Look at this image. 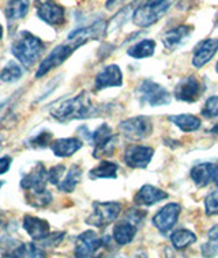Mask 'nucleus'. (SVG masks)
Returning <instances> with one entry per match:
<instances>
[{
    "instance_id": "nucleus-1",
    "label": "nucleus",
    "mask_w": 218,
    "mask_h": 258,
    "mask_svg": "<svg viewBox=\"0 0 218 258\" xmlns=\"http://www.w3.org/2000/svg\"><path fill=\"white\" fill-rule=\"evenodd\" d=\"M51 116L60 122L83 120L101 114V106L94 102L88 91H80L75 97L55 102L49 109Z\"/></svg>"
},
{
    "instance_id": "nucleus-2",
    "label": "nucleus",
    "mask_w": 218,
    "mask_h": 258,
    "mask_svg": "<svg viewBox=\"0 0 218 258\" xmlns=\"http://www.w3.org/2000/svg\"><path fill=\"white\" fill-rule=\"evenodd\" d=\"M42 50H44L42 41L30 31L18 33L11 45L13 54L25 67H31L33 64H36Z\"/></svg>"
},
{
    "instance_id": "nucleus-3",
    "label": "nucleus",
    "mask_w": 218,
    "mask_h": 258,
    "mask_svg": "<svg viewBox=\"0 0 218 258\" xmlns=\"http://www.w3.org/2000/svg\"><path fill=\"white\" fill-rule=\"evenodd\" d=\"M173 0H146L133 14V22L138 27H150L156 25L168 13Z\"/></svg>"
},
{
    "instance_id": "nucleus-4",
    "label": "nucleus",
    "mask_w": 218,
    "mask_h": 258,
    "mask_svg": "<svg viewBox=\"0 0 218 258\" xmlns=\"http://www.w3.org/2000/svg\"><path fill=\"white\" fill-rule=\"evenodd\" d=\"M137 97L142 105L152 107L165 106L169 105L172 101L169 91L152 79H145L141 82V85L137 89Z\"/></svg>"
},
{
    "instance_id": "nucleus-5",
    "label": "nucleus",
    "mask_w": 218,
    "mask_h": 258,
    "mask_svg": "<svg viewBox=\"0 0 218 258\" xmlns=\"http://www.w3.org/2000/svg\"><path fill=\"white\" fill-rule=\"evenodd\" d=\"M121 212V204L117 201H107L101 203L97 201L93 204V214L86 219V224L96 228H103L109 226Z\"/></svg>"
},
{
    "instance_id": "nucleus-6",
    "label": "nucleus",
    "mask_w": 218,
    "mask_h": 258,
    "mask_svg": "<svg viewBox=\"0 0 218 258\" xmlns=\"http://www.w3.org/2000/svg\"><path fill=\"white\" fill-rule=\"evenodd\" d=\"M121 135L133 142H138L149 138L153 134V122L146 116H137L121 121L119 124Z\"/></svg>"
},
{
    "instance_id": "nucleus-7",
    "label": "nucleus",
    "mask_w": 218,
    "mask_h": 258,
    "mask_svg": "<svg viewBox=\"0 0 218 258\" xmlns=\"http://www.w3.org/2000/svg\"><path fill=\"white\" fill-rule=\"evenodd\" d=\"M78 48H79V46H78L75 42H72V41H70V44L58 45V46H56V48H55V49L52 50L40 64V67H38V70H37L36 72L37 79H40V78H42L44 75H47L51 70H54V68L59 67V66H62L67 58L70 57V56H72V53H74Z\"/></svg>"
},
{
    "instance_id": "nucleus-8",
    "label": "nucleus",
    "mask_w": 218,
    "mask_h": 258,
    "mask_svg": "<svg viewBox=\"0 0 218 258\" xmlns=\"http://www.w3.org/2000/svg\"><path fill=\"white\" fill-rule=\"evenodd\" d=\"M182 214V207L178 203H169L164 205L162 208L157 212L152 219L153 226L161 232V234H168L178 223L179 216Z\"/></svg>"
},
{
    "instance_id": "nucleus-9",
    "label": "nucleus",
    "mask_w": 218,
    "mask_h": 258,
    "mask_svg": "<svg viewBox=\"0 0 218 258\" xmlns=\"http://www.w3.org/2000/svg\"><path fill=\"white\" fill-rule=\"evenodd\" d=\"M203 93V87L199 79L194 75L183 78L175 87V98L180 102L194 103L196 102Z\"/></svg>"
},
{
    "instance_id": "nucleus-10",
    "label": "nucleus",
    "mask_w": 218,
    "mask_h": 258,
    "mask_svg": "<svg viewBox=\"0 0 218 258\" xmlns=\"http://www.w3.org/2000/svg\"><path fill=\"white\" fill-rule=\"evenodd\" d=\"M104 246V239L93 231L88 230L78 235L75 240V247H74V255L78 258L93 257L98 250Z\"/></svg>"
},
{
    "instance_id": "nucleus-11",
    "label": "nucleus",
    "mask_w": 218,
    "mask_h": 258,
    "mask_svg": "<svg viewBox=\"0 0 218 258\" xmlns=\"http://www.w3.org/2000/svg\"><path fill=\"white\" fill-rule=\"evenodd\" d=\"M154 156V150L147 146L134 144L127 147L124 152L125 165L131 169H146Z\"/></svg>"
},
{
    "instance_id": "nucleus-12",
    "label": "nucleus",
    "mask_w": 218,
    "mask_h": 258,
    "mask_svg": "<svg viewBox=\"0 0 218 258\" xmlns=\"http://www.w3.org/2000/svg\"><path fill=\"white\" fill-rule=\"evenodd\" d=\"M190 177L198 187H206L210 183L218 186V165L213 162L195 165L190 171Z\"/></svg>"
},
{
    "instance_id": "nucleus-13",
    "label": "nucleus",
    "mask_w": 218,
    "mask_h": 258,
    "mask_svg": "<svg viewBox=\"0 0 218 258\" xmlns=\"http://www.w3.org/2000/svg\"><path fill=\"white\" fill-rule=\"evenodd\" d=\"M37 17L51 26H59L64 22V9L55 0L37 2Z\"/></svg>"
},
{
    "instance_id": "nucleus-14",
    "label": "nucleus",
    "mask_w": 218,
    "mask_h": 258,
    "mask_svg": "<svg viewBox=\"0 0 218 258\" xmlns=\"http://www.w3.org/2000/svg\"><path fill=\"white\" fill-rule=\"evenodd\" d=\"M218 52V38H206V40L200 41L199 44L196 45V48L194 49V54H192V66L196 70L203 68L213 60L215 53Z\"/></svg>"
},
{
    "instance_id": "nucleus-15",
    "label": "nucleus",
    "mask_w": 218,
    "mask_h": 258,
    "mask_svg": "<svg viewBox=\"0 0 218 258\" xmlns=\"http://www.w3.org/2000/svg\"><path fill=\"white\" fill-rule=\"evenodd\" d=\"M123 86V74L119 66L111 64L98 72L94 79L96 90H105L109 87H121Z\"/></svg>"
},
{
    "instance_id": "nucleus-16",
    "label": "nucleus",
    "mask_w": 218,
    "mask_h": 258,
    "mask_svg": "<svg viewBox=\"0 0 218 258\" xmlns=\"http://www.w3.org/2000/svg\"><path fill=\"white\" fill-rule=\"evenodd\" d=\"M107 33V23L103 21H98V22L89 25V26L83 27V29H78V30L72 31L71 34L68 36V41L75 42L78 46L88 44L92 40H98L101 38Z\"/></svg>"
},
{
    "instance_id": "nucleus-17",
    "label": "nucleus",
    "mask_w": 218,
    "mask_h": 258,
    "mask_svg": "<svg viewBox=\"0 0 218 258\" xmlns=\"http://www.w3.org/2000/svg\"><path fill=\"white\" fill-rule=\"evenodd\" d=\"M194 26L190 25H179V26L170 29V30L165 31L164 36L161 37V41L166 49L175 50L183 46L186 44L192 34Z\"/></svg>"
},
{
    "instance_id": "nucleus-18",
    "label": "nucleus",
    "mask_w": 218,
    "mask_h": 258,
    "mask_svg": "<svg viewBox=\"0 0 218 258\" xmlns=\"http://www.w3.org/2000/svg\"><path fill=\"white\" fill-rule=\"evenodd\" d=\"M47 170L42 163H37L27 174H25L21 179V187L27 191H40L47 189Z\"/></svg>"
},
{
    "instance_id": "nucleus-19",
    "label": "nucleus",
    "mask_w": 218,
    "mask_h": 258,
    "mask_svg": "<svg viewBox=\"0 0 218 258\" xmlns=\"http://www.w3.org/2000/svg\"><path fill=\"white\" fill-rule=\"evenodd\" d=\"M168 197H169V195L165 190L146 183L137 191V195L134 197V203L138 207H152L160 201L166 200Z\"/></svg>"
},
{
    "instance_id": "nucleus-20",
    "label": "nucleus",
    "mask_w": 218,
    "mask_h": 258,
    "mask_svg": "<svg viewBox=\"0 0 218 258\" xmlns=\"http://www.w3.org/2000/svg\"><path fill=\"white\" fill-rule=\"evenodd\" d=\"M23 230L27 232L33 240L44 239L45 236L51 232V224L45 219L36 218V216H29L26 215L22 222Z\"/></svg>"
},
{
    "instance_id": "nucleus-21",
    "label": "nucleus",
    "mask_w": 218,
    "mask_h": 258,
    "mask_svg": "<svg viewBox=\"0 0 218 258\" xmlns=\"http://www.w3.org/2000/svg\"><path fill=\"white\" fill-rule=\"evenodd\" d=\"M138 232V226L125 218L117 222L113 227V239L119 246L128 245L134 240Z\"/></svg>"
},
{
    "instance_id": "nucleus-22",
    "label": "nucleus",
    "mask_w": 218,
    "mask_h": 258,
    "mask_svg": "<svg viewBox=\"0 0 218 258\" xmlns=\"http://www.w3.org/2000/svg\"><path fill=\"white\" fill-rule=\"evenodd\" d=\"M83 147V143L76 138L58 139L51 144V150L58 158H68Z\"/></svg>"
},
{
    "instance_id": "nucleus-23",
    "label": "nucleus",
    "mask_w": 218,
    "mask_h": 258,
    "mask_svg": "<svg viewBox=\"0 0 218 258\" xmlns=\"http://www.w3.org/2000/svg\"><path fill=\"white\" fill-rule=\"evenodd\" d=\"M168 120L178 126L182 132L186 134H191V132H196L198 129L202 126V121L199 117L194 116V114H175V116H169Z\"/></svg>"
},
{
    "instance_id": "nucleus-24",
    "label": "nucleus",
    "mask_w": 218,
    "mask_h": 258,
    "mask_svg": "<svg viewBox=\"0 0 218 258\" xmlns=\"http://www.w3.org/2000/svg\"><path fill=\"white\" fill-rule=\"evenodd\" d=\"M29 7H30L29 0H9L5 10L6 18L9 21H18L25 18L29 13Z\"/></svg>"
},
{
    "instance_id": "nucleus-25",
    "label": "nucleus",
    "mask_w": 218,
    "mask_h": 258,
    "mask_svg": "<svg viewBox=\"0 0 218 258\" xmlns=\"http://www.w3.org/2000/svg\"><path fill=\"white\" fill-rule=\"evenodd\" d=\"M196 239L198 238H196L195 232H192L191 230H187V228H179L170 234V242L176 250L187 249L188 246L195 243Z\"/></svg>"
},
{
    "instance_id": "nucleus-26",
    "label": "nucleus",
    "mask_w": 218,
    "mask_h": 258,
    "mask_svg": "<svg viewBox=\"0 0 218 258\" xmlns=\"http://www.w3.org/2000/svg\"><path fill=\"white\" fill-rule=\"evenodd\" d=\"M156 52V42L153 40H142L137 44L131 45L127 50V54L133 58L152 57Z\"/></svg>"
},
{
    "instance_id": "nucleus-27",
    "label": "nucleus",
    "mask_w": 218,
    "mask_h": 258,
    "mask_svg": "<svg viewBox=\"0 0 218 258\" xmlns=\"http://www.w3.org/2000/svg\"><path fill=\"white\" fill-rule=\"evenodd\" d=\"M47 254L40 246H37L36 243H22L19 245L18 247H15L14 250H11V253H6L3 254V257H19V258H25V257H30V258H40L45 257Z\"/></svg>"
},
{
    "instance_id": "nucleus-28",
    "label": "nucleus",
    "mask_w": 218,
    "mask_h": 258,
    "mask_svg": "<svg viewBox=\"0 0 218 258\" xmlns=\"http://www.w3.org/2000/svg\"><path fill=\"white\" fill-rule=\"evenodd\" d=\"M82 178V169L78 165H72L63 181L58 183V189L63 193H72Z\"/></svg>"
},
{
    "instance_id": "nucleus-29",
    "label": "nucleus",
    "mask_w": 218,
    "mask_h": 258,
    "mask_svg": "<svg viewBox=\"0 0 218 258\" xmlns=\"http://www.w3.org/2000/svg\"><path fill=\"white\" fill-rule=\"evenodd\" d=\"M117 171H119V166L109 162V160H104L101 162L97 167H94L89 171V178L98 179V178H116L117 177Z\"/></svg>"
},
{
    "instance_id": "nucleus-30",
    "label": "nucleus",
    "mask_w": 218,
    "mask_h": 258,
    "mask_svg": "<svg viewBox=\"0 0 218 258\" xmlns=\"http://www.w3.org/2000/svg\"><path fill=\"white\" fill-rule=\"evenodd\" d=\"M203 257H217L218 255V224L207 231V242L200 246Z\"/></svg>"
},
{
    "instance_id": "nucleus-31",
    "label": "nucleus",
    "mask_w": 218,
    "mask_h": 258,
    "mask_svg": "<svg viewBox=\"0 0 218 258\" xmlns=\"http://www.w3.org/2000/svg\"><path fill=\"white\" fill-rule=\"evenodd\" d=\"M26 203L33 208H45L52 203V193L47 189L40 191H29L26 195Z\"/></svg>"
},
{
    "instance_id": "nucleus-32",
    "label": "nucleus",
    "mask_w": 218,
    "mask_h": 258,
    "mask_svg": "<svg viewBox=\"0 0 218 258\" xmlns=\"http://www.w3.org/2000/svg\"><path fill=\"white\" fill-rule=\"evenodd\" d=\"M134 7H135V3H131V5H128L116 14L115 17L107 23V33H112V31L117 30L119 27L123 26L125 21L129 18V15H133L134 11H135Z\"/></svg>"
},
{
    "instance_id": "nucleus-33",
    "label": "nucleus",
    "mask_w": 218,
    "mask_h": 258,
    "mask_svg": "<svg viewBox=\"0 0 218 258\" xmlns=\"http://www.w3.org/2000/svg\"><path fill=\"white\" fill-rule=\"evenodd\" d=\"M21 76H22V68L15 61H9L6 64V67L0 71V80L5 83H14L21 79Z\"/></svg>"
},
{
    "instance_id": "nucleus-34",
    "label": "nucleus",
    "mask_w": 218,
    "mask_h": 258,
    "mask_svg": "<svg viewBox=\"0 0 218 258\" xmlns=\"http://www.w3.org/2000/svg\"><path fill=\"white\" fill-rule=\"evenodd\" d=\"M112 135H113L112 134V128L107 122H104L94 132H92V135H90V142L94 146V148L100 147L101 144H104L108 139L111 138Z\"/></svg>"
},
{
    "instance_id": "nucleus-35",
    "label": "nucleus",
    "mask_w": 218,
    "mask_h": 258,
    "mask_svg": "<svg viewBox=\"0 0 218 258\" xmlns=\"http://www.w3.org/2000/svg\"><path fill=\"white\" fill-rule=\"evenodd\" d=\"M116 146H117V136H116V135H112L111 138L108 139L104 144H101L100 147L94 148L93 156L96 159H100V158H104V156L113 155V152H115L116 150Z\"/></svg>"
},
{
    "instance_id": "nucleus-36",
    "label": "nucleus",
    "mask_w": 218,
    "mask_h": 258,
    "mask_svg": "<svg viewBox=\"0 0 218 258\" xmlns=\"http://www.w3.org/2000/svg\"><path fill=\"white\" fill-rule=\"evenodd\" d=\"M52 138H54L52 132H49V131H42V132L37 134L36 136H33V138L29 140V147L31 148L48 147L49 144H51V142H52Z\"/></svg>"
},
{
    "instance_id": "nucleus-37",
    "label": "nucleus",
    "mask_w": 218,
    "mask_h": 258,
    "mask_svg": "<svg viewBox=\"0 0 218 258\" xmlns=\"http://www.w3.org/2000/svg\"><path fill=\"white\" fill-rule=\"evenodd\" d=\"M205 212L207 216L218 215V189H214L205 199Z\"/></svg>"
},
{
    "instance_id": "nucleus-38",
    "label": "nucleus",
    "mask_w": 218,
    "mask_h": 258,
    "mask_svg": "<svg viewBox=\"0 0 218 258\" xmlns=\"http://www.w3.org/2000/svg\"><path fill=\"white\" fill-rule=\"evenodd\" d=\"M202 116L206 117V118H215L218 117V97L217 95H213L210 98L206 99L205 106L202 109Z\"/></svg>"
},
{
    "instance_id": "nucleus-39",
    "label": "nucleus",
    "mask_w": 218,
    "mask_h": 258,
    "mask_svg": "<svg viewBox=\"0 0 218 258\" xmlns=\"http://www.w3.org/2000/svg\"><path fill=\"white\" fill-rule=\"evenodd\" d=\"M64 173H66V166L64 165L52 166V167L47 171L48 182H51L52 185H58V183L62 181L63 177H64Z\"/></svg>"
},
{
    "instance_id": "nucleus-40",
    "label": "nucleus",
    "mask_w": 218,
    "mask_h": 258,
    "mask_svg": "<svg viewBox=\"0 0 218 258\" xmlns=\"http://www.w3.org/2000/svg\"><path fill=\"white\" fill-rule=\"evenodd\" d=\"M64 235H66V232H49L44 239H41V245L54 249V247L62 243L63 239H64Z\"/></svg>"
},
{
    "instance_id": "nucleus-41",
    "label": "nucleus",
    "mask_w": 218,
    "mask_h": 258,
    "mask_svg": "<svg viewBox=\"0 0 218 258\" xmlns=\"http://www.w3.org/2000/svg\"><path fill=\"white\" fill-rule=\"evenodd\" d=\"M11 163H13L11 156H2L0 158V175L9 171L10 167H11Z\"/></svg>"
},
{
    "instance_id": "nucleus-42",
    "label": "nucleus",
    "mask_w": 218,
    "mask_h": 258,
    "mask_svg": "<svg viewBox=\"0 0 218 258\" xmlns=\"http://www.w3.org/2000/svg\"><path fill=\"white\" fill-rule=\"evenodd\" d=\"M119 2H121V0H107V3H105V7L111 10L112 7H113L116 3H119Z\"/></svg>"
},
{
    "instance_id": "nucleus-43",
    "label": "nucleus",
    "mask_w": 218,
    "mask_h": 258,
    "mask_svg": "<svg viewBox=\"0 0 218 258\" xmlns=\"http://www.w3.org/2000/svg\"><path fill=\"white\" fill-rule=\"evenodd\" d=\"M6 226V216L3 211H0V228H3Z\"/></svg>"
},
{
    "instance_id": "nucleus-44",
    "label": "nucleus",
    "mask_w": 218,
    "mask_h": 258,
    "mask_svg": "<svg viewBox=\"0 0 218 258\" xmlns=\"http://www.w3.org/2000/svg\"><path fill=\"white\" fill-rule=\"evenodd\" d=\"M209 132L211 135H214V136H218V124H214L213 126H211V129H210Z\"/></svg>"
},
{
    "instance_id": "nucleus-45",
    "label": "nucleus",
    "mask_w": 218,
    "mask_h": 258,
    "mask_svg": "<svg viewBox=\"0 0 218 258\" xmlns=\"http://www.w3.org/2000/svg\"><path fill=\"white\" fill-rule=\"evenodd\" d=\"M2 38H3V26L0 25V41H2Z\"/></svg>"
},
{
    "instance_id": "nucleus-46",
    "label": "nucleus",
    "mask_w": 218,
    "mask_h": 258,
    "mask_svg": "<svg viewBox=\"0 0 218 258\" xmlns=\"http://www.w3.org/2000/svg\"><path fill=\"white\" fill-rule=\"evenodd\" d=\"M214 25H215V27H218V14H217V19H215V23H214Z\"/></svg>"
},
{
    "instance_id": "nucleus-47",
    "label": "nucleus",
    "mask_w": 218,
    "mask_h": 258,
    "mask_svg": "<svg viewBox=\"0 0 218 258\" xmlns=\"http://www.w3.org/2000/svg\"><path fill=\"white\" fill-rule=\"evenodd\" d=\"M215 72L218 74V61H217V64H215Z\"/></svg>"
},
{
    "instance_id": "nucleus-48",
    "label": "nucleus",
    "mask_w": 218,
    "mask_h": 258,
    "mask_svg": "<svg viewBox=\"0 0 218 258\" xmlns=\"http://www.w3.org/2000/svg\"><path fill=\"white\" fill-rule=\"evenodd\" d=\"M3 183H5L3 181H0V189H2V186H3Z\"/></svg>"
},
{
    "instance_id": "nucleus-49",
    "label": "nucleus",
    "mask_w": 218,
    "mask_h": 258,
    "mask_svg": "<svg viewBox=\"0 0 218 258\" xmlns=\"http://www.w3.org/2000/svg\"><path fill=\"white\" fill-rule=\"evenodd\" d=\"M0 142H2V138H0Z\"/></svg>"
}]
</instances>
